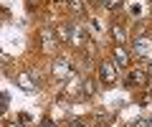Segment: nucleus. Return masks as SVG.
<instances>
[{
    "label": "nucleus",
    "mask_w": 152,
    "mask_h": 127,
    "mask_svg": "<svg viewBox=\"0 0 152 127\" xmlns=\"http://www.w3.org/2000/svg\"><path fill=\"white\" fill-rule=\"evenodd\" d=\"M127 79H129L127 84H142V79H145V74H140V71H132V74H129Z\"/></svg>",
    "instance_id": "obj_2"
},
{
    "label": "nucleus",
    "mask_w": 152,
    "mask_h": 127,
    "mask_svg": "<svg viewBox=\"0 0 152 127\" xmlns=\"http://www.w3.org/2000/svg\"><path fill=\"white\" fill-rule=\"evenodd\" d=\"M102 79L107 84L114 81V66H112V61H102Z\"/></svg>",
    "instance_id": "obj_1"
},
{
    "label": "nucleus",
    "mask_w": 152,
    "mask_h": 127,
    "mask_svg": "<svg viewBox=\"0 0 152 127\" xmlns=\"http://www.w3.org/2000/svg\"><path fill=\"white\" fill-rule=\"evenodd\" d=\"M71 10H76V13H84V3H81V0H71Z\"/></svg>",
    "instance_id": "obj_4"
},
{
    "label": "nucleus",
    "mask_w": 152,
    "mask_h": 127,
    "mask_svg": "<svg viewBox=\"0 0 152 127\" xmlns=\"http://www.w3.org/2000/svg\"><path fill=\"white\" fill-rule=\"evenodd\" d=\"M18 127H20V125H18Z\"/></svg>",
    "instance_id": "obj_9"
},
{
    "label": "nucleus",
    "mask_w": 152,
    "mask_h": 127,
    "mask_svg": "<svg viewBox=\"0 0 152 127\" xmlns=\"http://www.w3.org/2000/svg\"><path fill=\"white\" fill-rule=\"evenodd\" d=\"M150 76H152V64H150Z\"/></svg>",
    "instance_id": "obj_8"
},
{
    "label": "nucleus",
    "mask_w": 152,
    "mask_h": 127,
    "mask_svg": "<svg viewBox=\"0 0 152 127\" xmlns=\"http://www.w3.org/2000/svg\"><path fill=\"white\" fill-rule=\"evenodd\" d=\"M102 3H104V0H102Z\"/></svg>",
    "instance_id": "obj_10"
},
{
    "label": "nucleus",
    "mask_w": 152,
    "mask_h": 127,
    "mask_svg": "<svg viewBox=\"0 0 152 127\" xmlns=\"http://www.w3.org/2000/svg\"><path fill=\"white\" fill-rule=\"evenodd\" d=\"M114 56H117V64H122V66L127 64V51L124 48H117V51H114Z\"/></svg>",
    "instance_id": "obj_3"
},
{
    "label": "nucleus",
    "mask_w": 152,
    "mask_h": 127,
    "mask_svg": "<svg viewBox=\"0 0 152 127\" xmlns=\"http://www.w3.org/2000/svg\"><path fill=\"white\" fill-rule=\"evenodd\" d=\"M104 5L107 8H117V5H122V0H104Z\"/></svg>",
    "instance_id": "obj_5"
},
{
    "label": "nucleus",
    "mask_w": 152,
    "mask_h": 127,
    "mask_svg": "<svg viewBox=\"0 0 152 127\" xmlns=\"http://www.w3.org/2000/svg\"><path fill=\"white\" fill-rule=\"evenodd\" d=\"M43 127H53V122H46V125H43Z\"/></svg>",
    "instance_id": "obj_7"
},
{
    "label": "nucleus",
    "mask_w": 152,
    "mask_h": 127,
    "mask_svg": "<svg viewBox=\"0 0 152 127\" xmlns=\"http://www.w3.org/2000/svg\"><path fill=\"white\" fill-rule=\"evenodd\" d=\"M69 71V64H58V74H66Z\"/></svg>",
    "instance_id": "obj_6"
}]
</instances>
